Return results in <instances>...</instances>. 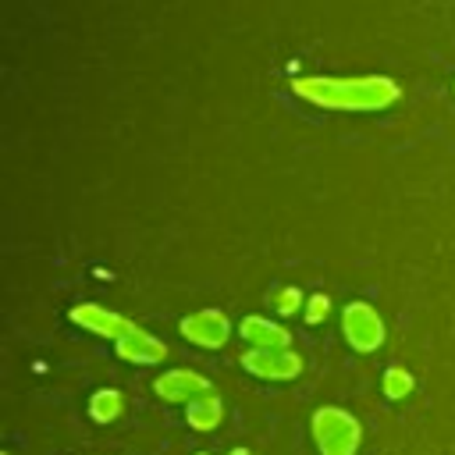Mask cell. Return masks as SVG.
I'll use <instances>...</instances> for the list:
<instances>
[{
  "mask_svg": "<svg viewBox=\"0 0 455 455\" xmlns=\"http://www.w3.org/2000/svg\"><path fill=\"white\" fill-rule=\"evenodd\" d=\"M380 384H384V395H387L391 402H398V398H409V395H412V387H416L412 373H409V370H402V366H387Z\"/></svg>",
  "mask_w": 455,
  "mask_h": 455,
  "instance_id": "12",
  "label": "cell"
},
{
  "mask_svg": "<svg viewBox=\"0 0 455 455\" xmlns=\"http://www.w3.org/2000/svg\"><path fill=\"white\" fill-rule=\"evenodd\" d=\"M309 430H313V441H316V451L320 455H355L359 451V441H363L359 419L348 409H341V405H320V409H313Z\"/></svg>",
  "mask_w": 455,
  "mask_h": 455,
  "instance_id": "2",
  "label": "cell"
},
{
  "mask_svg": "<svg viewBox=\"0 0 455 455\" xmlns=\"http://www.w3.org/2000/svg\"><path fill=\"white\" fill-rule=\"evenodd\" d=\"M124 412V395L117 387H100L89 395V419L92 423H114Z\"/></svg>",
  "mask_w": 455,
  "mask_h": 455,
  "instance_id": "11",
  "label": "cell"
},
{
  "mask_svg": "<svg viewBox=\"0 0 455 455\" xmlns=\"http://www.w3.org/2000/svg\"><path fill=\"white\" fill-rule=\"evenodd\" d=\"M153 391H156V398H164V402H171V405H188L192 398H199V395H206V391H213V387H210V380H206L203 373H196V370H167V373H160V377L153 380Z\"/></svg>",
  "mask_w": 455,
  "mask_h": 455,
  "instance_id": "7",
  "label": "cell"
},
{
  "mask_svg": "<svg viewBox=\"0 0 455 455\" xmlns=\"http://www.w3.org/2000/svg\"><path fill=\"white\" fill-rule=\"evenodd\" d=\"M302 306H306V299H302L299 288H281V291L274 295V309H277L281 316H291V313H299Z\"/></svg>",
  "mask_w": 455,
  "mask_h": 455,
  "instance_id": "14",
  "label": "cell"
},
{
  "mask_svg": "<svg viewBox=\"0 0 455 455\" xmlns=\"http://www.w3.org/2000/svg\"><path fill=\"white\" fill-rule=\"evenodd\" d=\"M341 334H345V341H348L352 352L370 355V352H377V348L384 345V334H387V331H384L380 313H377L370 302L355 299V302H348V306L341 309Z\"/></svg>",
  "mask_w": 455,
  "mask_h": 455,
  "instance_id": "3",
  "label": "cell"
},
{
  "mask_svg": "<svg viewBox=\"0 0 455 455\" xmlns=\"http://www.w3.org/2000/svg\"><path fill=\"white\" fill-rule=\"evenodd\" d=\"M302 316H306L309 327H313V323H323V320L331 316V295L313 291V295L306 299V306H302Z\"/></svg>",
  "mask_w": 455,
  "mask_h": 455,
  "instance_id": "13",
  "label": "cell"
},
{
  "mask_svg": "<svg viewBox=\"0 0 455 455\" xmlns=\"http://www.w3.org/2000/svg\"><path fill=\"white\" fill-rule=\"evenodd\" d=\"M220 419H224V402H220L217 391H206V395H199V398H192V402L185 405V423H188L192 430H199V434L217 430Z\"/></svg>",
  "mask_w": 455,
  "mask_h": 455,
  "instance_id": "10",
  "label": "cell"
},
{
  "mask_svg": "<svg viewBox=\"0 0 455 455\" xmlns=\"http://www.w3.org/2000/svg\"><path fill=\"white\" fill-rule=\"evenodd\" d=\"M196 455H210V451H196Z\"/></svg>",
  "mask_w": 455,
  "mask_h": 455,
  "instance_id": "16",
  "label": "cell"
},
{
  "mask_svg": "<svg viewBox=\"0 0 455 455\" xmlns=\"http://www.w3.org/2000/svg\"><path fill=\"white\" fill-rule=\"evenodd\" d=\"M71 323H78L82 331H89V334H100V338H110V341H117V338H124L135 323L128 320V316H121V313H114V309H103V306H96V302H82V306H71Z\"/></svg>",
  "mask_w": 455,
  "mask_h": 455,
  "instance_id": "6",
  "label": "cell"
},
{
  "mask_svg": "<svg viewBox=\"0 0 455 455\" xmlns=\"http://www.w3.org/2000/svg\"><path fill=\"white\" fill-rule=\"evenodd\" d=\"M178 331H181V338L192 341L196 348H224L235 327H231L228 313H220V309H196V313L181 316Z\"/></svg>",
  "mask_w": 455,
  "mask_h": 455,
  "instance_id": "5",
  "label": "cell"
},
{
  "mask_svg": "<svg viewBox=\"0 0 455 455\" xmlns=\"http://www.w3.org/2000/svg\"><path fill=\"white\" fill-rule=\"evenodd\" d=\"M242 370L256 380H295L302 373V355L295 348H245L238 355Z\"/></svg>",
  "mask_w": 455,
  "mask_h": 455,
  "instance_id": "4",
  "label": "cell"
},
{
  "mask_svg": "<svg viewBox=\"0 0 455 455\" xmlns=\"http://www.w3.org/2000/svg\"><path fill=\"white\" fill-rule=\"evenodd\" d=\"M114 348H117V355H121L124 363L156 366V363H164V359H167V345H164L156 334L142 331V327H132L124 338H117V341H114Z\"/></svg>",
  "mask_w": 455,
  "mask_h": 455,
  "instance_id": "8",
  "label": "cell"
},
{
  "mask_svg": "<svg viewBox=\"0 0 455 455\" xmlns=\"http://www.w3.org/2000/svg\"><path fill=\"white\" fill-rule=\"evenodd\" d=\"M228 455H249V448H231Z\"/></svg>",
  "mask_w": 455,
  "mask_h": 455,
  "instance_id": "15",
  "label": "cell"
},
{
  "mask_svg": "<svg viewBox=\"0 0 455 455\" xmlns=\"http://www.w3.org/2000/svg\"><path fill=\"white\" fill-rule=\"evenodd\" d=\"M238 334L252 348H291V331L274 320H263V316H245L238 323Z\"/></svg>",
  "mask_w": 455,
  "mask_h": 455,
  "instance_id": "9",
  "label": "cell"
},
{
  "mask_svg": "<svg viewBox=\"0 0 455 455\" xmlns=\"http://www.w3.org/2000/svg\"><path fill=\"white\" fill-rule=\"evenodd\" d=\"M291 92L320 110H387L402 100V85L387 75H355V78H334V75H295Z\"/></svg>",
  "mask_w": 455,
  "mask_h": 455,
  "instance_id": "1",
  "label": "cell"
}]
</instances>
